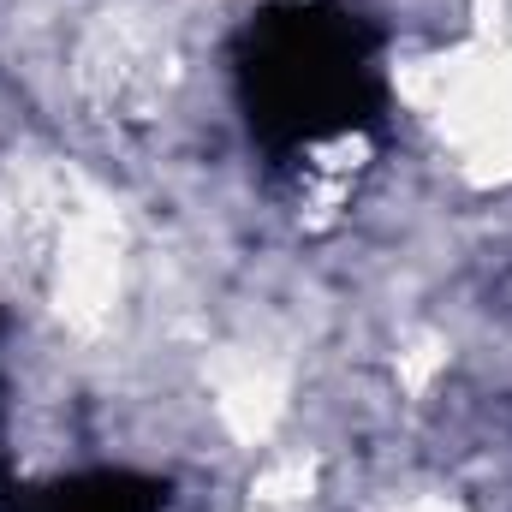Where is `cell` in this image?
I'll use <instances>...</instances> for the list:
<instances>
[{
	"label": "cell",
	"mask_w": 512,
	"mask_h": 512,
	"mask_svg": "<svg viewBox=\"0 0 512 512\" xmlns=\"http://www.w3.org/2000/svg\"><path fill=\"white\" fill-rule=\"evenodd\" d=\"M227 84L262 191L316 209L393 149L387 30L364 0H256L227 30Z\"/></svg>",
	"instance_id": "obj_1"
},
{
	"label": "cell",
	"mask_w": 512,
	"mask_h": 512,
	"mask_svg": "<svg viewBox=\"0 0 512 512\" xmlns=\"http://www.w3.org/2000/svg\"><path fill=\"white\" fill-rule=\"evenodd\" d=\"M0 512H173V477L137 465H84L60 477H18L0 441Z\"/></svg>",
	"instance_id": "obj_2"
}]
</instances>
